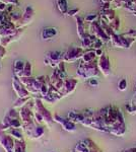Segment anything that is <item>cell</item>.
Here are the masks:
<instances>
[{"instance_id": "cell-34", "label": "cell", "mask_w": 136, "mask_h": 152, "mask_svg": "<svg viewBox=\"0 0 136 152\" xmlns=\"http://www.w3.org/2000/svg\"><path fill=\"white\" fill-rule=\"evenodd\" d=\"M124 37H127V38H131V39H136V29H130L129 31L123 34Z\"/></svg>"}, {"instance_id": "cell-18", "label": "cell", "mask_w": 136, "mask_h": 152, "mask_svg": "<svg viewBox=\"0 0 136 152\" xmlns=\"http://www.w3.org/2000/svg\"><path fill=\"white\" fill-rule=\"evenodd\" d=\"M24 64L26 62L21 60H15L13 64V72H14V76L21 78L23 76V72L24 69Z\"/></svg>"}, {"instance_id": "cell-10", "label": "cell", "mask_w": 136, "mask_h": 152, "mask_svg": "<svg viewBox=\"0 0 136 152\" xmlns=\"http://www.w3.org/2000/svg\"><path fill=\"white\" fill-rule=\"evenodd\" d=\"M53 119H54V122L56 123L60 124L62 126V128L67 132H74L76 130V124L71 122L70 120L68 119H65L63 117H60L59 115L55 114L53 116Z\"/></svg>"}, {"instance_id": "cell-23", "label": "cell", "mask_w": 136, "mask_h": 152, "mask_svg": "<svg viewBox=\"0 0 136 152\" xmlns=\"http://www.w3.org/2000/svg\"><path fill=\"white\" fill-rule=\"evenodd\" d=\"M44 133H45L44 127L41 126V125H37L36 129L34 130L33 134H32V136L29 139H32V140H39V139H41L42 137H43Z\"/></svg>"}, {"instance_id": "cell-36", "label": "cell", "mask_w": 136, "mask_h": 152, "mask_svg": "<svg viewBox=\"0 0 136 152\" xmlns=\"http://www.w3.org/2000/svg\"><path fill=\"white\" fill-rule=\"evenodd\" d=\"M88 84L93 87H98L99 86V81H98L96 78H90V79H88Z\"/></svg>"}, {"instance_id": "cell-1", "label": "cell", "mask_w": 136, "mask_h": 152, "mask_svg": "<svg viewBox=\"0 0 136 152\" xmlns=\"http://www.w3.org/2000/svg\"><path fill=\"white\" fill-rule=\"evenodd\" d=\"M100 70L98 67V62L93 61L90 63L80 62L76 70V75L79 79H90L96 78L100 75Z\"/></svg>"}, {"instance_id": "cell-22", "label": "cell", "mask_w": 136, "mask_h": 152, "mask_svg": "<svg viewBox=\"0 0 136 152\" xmlns=\"http://www.w3.org/2000/svg\"><path fill=\"white\" fill-rule=\"evenodd\" d=\"M32 99V96H28V97H23V99H17L15 102H14V104H13V109L15 110H21L23 109L24 107H26V104L31 102Z\"/></svg>"}, {"instance_id": "cell-12", "label": "cell", "mask_w": 136, "mask_h": 152, "mask_svg": "<svg viewBox=\"0 0 136 152\" xmlns=\"http://www.w3.org/2000/svg\"><path fill=\"white\" fill-rule=\"evenodd\" d=\"M19 80H21V82L24 84V86L26 87V89L29 92V94L39 96V92L35 89V86H34L35 77H33V76H32V77H21Z\"/></svg>"}, {"instance_id": "cell-40", "label": "cell", "mask_w": 136, "mask_h": 152, "mask_svg": "<svg viewBox=\"0 0 136 152\" xmlns=\"http://www.w3.org/2000/svg\"><path fill=\"white\" fill-rule=\"evenodd\" d=\"M51 152H54V151H51Z\"/></svg>"}, {"instance_id": "cell-16", "label": "cell", "mask_w": 136, "mask_h": 152, "mask_svg": "<svg viewBox=\"0 0 136 152\" xmlns=\"http://www.w3.org/2000/svg\"><path fill=\"white\" fill-rule=\"evenodd\" d=\"M58 35V31L55 28H46L41 31V39L43 41H51Z\"/></svg>"}, {"instance_id": "cell-4", "label": "cell", "mask_w": 136, "mask_h": 152, "mask_svg": "<svg viewBox=\"0 0 136 152\" xmlns=\"http://www.w3.org/2000/svg\"><path fill=\"white\" fill-rule=\"evenodd\" d=\"M63 54L64 52H60V51H50L46 54L44 63L45 65L55 69L61 62H63Z\"/></svg>"}, {"instance_id": "cell-27", "label": "cell", "mask_w": 136, "mask_h": 152, "mask_svg": "<svg viewBox=\"0 0 136 152\" xmlns=\"http://www.w3.org/2000/svg\"><path fill=\"white\" fill-rule=\"evenodd\" d=\"M6 116L9 117L12 120H21V117H19V112L17 111V110L13 109V107H11V109L8 110Z\"/></svg>"}, {"instance_id": "cell-32", "label": "cell", "mask_w": 136, "mask_h": 152, "mask_svg": "<svg viewBox=\"0 0 136 152\" xmlns=\"http://www.w3.org/2000/svg\"><path fill=\"white\" fill-rule=\"evenodd\" d=\"M99 18H100V15H98V14H88L87 16L85 18V23H95Z\"/></svg>"}, {"instance_id": "cell-35", "label": "cell", "mask_w": 136, "mask_h": 152, "mask_svg": "<svg viewBox=\"0 0 136 152\" xmlns=\"http://www.w3.org/2000/svg\"><path fill=\"white\" fill-rule=\"evenodd\" d=\"M0 2H3V3H5L6 5H18V0H0Z\"/></svg>"}, {"instance_id": "cell-5", "label": "cell", "mask_w": 136, "mask_h": 152, "mask_svg": "<svg viewBox=\"0 0 136 152\" xmlns=\"http://www.w3.org/2000/svg\"><path fill=\"white\" fill-rule=\"evenodd\" d=\"M18 112H19V117H21V123H23V125L35 121L34 120V102L33 104L29 102L26 107L18 110Z\"/></svg>"}, {"instance_id": "cell-37", "label": "cell", "mask_w": 136, "mask_h": 152, "mask_svg": "<svg viewBox=\"0 0 136 152\" xmlns=\"http://www.w3.org/2000/svg\"><path fill=\"white\" fill-rule=\"evenodd\" d=\"M95 51H96V57L100 58L101 56H103V55H104V52H103L102 49H98V50H95Z\"/></svg>"}, {"instance_id": "cell-29", "label": "cell", "mask_w": 136, "mask_h": 152, "mask_svg": "<svg viewBox=\"0 0 136 152\" xmlns=\"http://www.w3.org/2000/svg\"><path fill=\"white\" fill-rule=\"evenodd\" d=\"M21 77H32V64L31 62H26L24 64V69Z\"/></svg>"}, {"instance_id": "cell-3", "label": "cell", "mask_w": 136, "mask_h": 152, "mask_svg": "<svg viewBox=\"0 0 136 152\" xmlns=\"http://www.w3.org/2000/svg\"><path fill=\"white\" fill-rule=\"evenodd\" d=\"M85 50L82 47H70L63 54V62L73 63L75 61L81 60Z\"/></svg>"}, {"instance_id": "cell-33", "label": "cell", "mask_w": 136, "mask_h": 152, "mask_svg": "<svg viewBox=\"0 0 136 152\" xmlns=\"http://www.w3.org/2000/svg\"><path fill=\"white\" fill-rule=\"evenodd\" d=\"M78 13H79V8H73V9H70V10H68V12H67V14H66V15L69 16V18H76Z\"/></svg>"}, {"instance_id": "cell-24", "label": "cell", "mask_w": 136, "mask_h": 152, "mask_svg": "<svg viewBox=\"0 0 136 152\" xmlns=\"http://www.w3.org/2000/svg\"><path fill=\"white\" fill-rule=\"evenodd\" d=\"M9 135L14 140H24V134L21 129H10L8 130Z\"/></svg>"}, {"instance_id": "cell-8", "label": "cell", "mask_w": 136, "mask_h": 152, "mask_svg": "<svg viewBox=\"0 0 136 152\" xmlns=\"http://www.w3.org/2000/svg\"><path fill=\"white\" fill-rule=\"evenodd\" d=\"M11 85H12V89H13V91L15 92V94L17 95V99H23V97L31 96L29 92L26 89V87H24L23 83L21 82V80H19L18 77L13 76Z\"/></svg>"}, {"instance_id": "cell-2", "label": "cell", "mask_w": 136, "mask_h": 152, "mask_svg": "<svg viewBox=\"0 0 136 152\" xmlns=\"http://www.w3.org/2000/svg\"><path fill=\"white\" fill-rule=\"evenodd\" d=\"M34 110L41 114V116L43 117L44 123L46 124V126H48V127L52 126V124L54 123L53 116H52L51 113L44 107L43 102H42L40 99H38V97H36V99H35V102H34Z\"/></svg>"}, {"instance_id": "cell-14", "label": "cell", "mask_w": 136, "mask_h": 152, "mask_svg": "<svg viewBox=\"0 0 136 152\" xmlns=\"http://www.w3.org/2000/svg\"><path fill=\"white\" fill-rule=\"evenodd\" d=\"M23 35H24V29L23 28L18 29L15 35L10 36V37H6V38H2L1 39V42H0V46H2V47L6 48L7 46L9 45V44L13 43V42L18 41L19 39L21 38V36H23Z\"/></svg>"}, {"instance_id": "cell-19", "label": "cell", "mask_w": 136, "mask_h": 152, "mask_svg": "<svg viewBox=\"0 0 136 152\" xmlns=\"http://www.w3.org/2000/svg\"><path fill=\"white\" fill-rule=\"evenodd\" d=\"M85 115L83 114H80V113H77V112H74V111H71L68 113V116H67V119L70 120L71 122H73V123L77 124L79 123L81 124L82 123V121L85 120Z\"/></svg>"}, {"instance_id": "cell-21", "label": "cell", "mask_w": 136, "mask_h": 152, "mask_svg": "<svg viewBox=\"0 0 136 152\" xmlns=\"http://www.w3.org/2000/svg\"><path fill=\"white\" fill-rule=\"evenodd\" d=\"M56 5L59 12L63 15H66L68 12V2L67 0H56Z\"/></svg>"}, {"instance_id": "cell-20", "label": "cell", "mask_w": 136, "mask_h": 152, "mask_svg": "<svg viewBox=\"0 0 136 152\" xmlns=\"http://www.w3.org/2000/svg\"><path fill=\"white\" fill-rule=\"evenodd\" d=\"M96 51L95 50H86L85 54H83L82 58H81V62L83 63H90L96 61Z\"/></svg>"}, {"instance_id": "cell-38", "label": "cell", "mask_w": 136, "mask_h": 152, "mask_svg": "<svg viewBox=\"0 0 136 152\" xmlns=\"http://www.w3.org/2000/svg\"><path fill=\"white\" fill-rule=\"evenodd\" d=\"M1 39H2V38H1V36H0V42H1Z\"/></svg>"}, {"instance_id": "cell-25", "label": "cell", "mask_w": 136, "mask_h": 152, "mask_svg": "<svg viewBox=\"0 0 136 152\" xmlns=\"http://www.w3.org/2000/svg\"><path fill=\"white\" fill-rule=\"evenodd\" d=\"M55 70L57 71L58 75L60 76V78L65 80L67 78V72H66V69H65V62H61L60 64L57 66V68H55Z\"/></svg>"}, {"instance_id": "cell-15", "label": "cell", "mask_w": 136, "mask_h": 152, "mask_svg": "<svg viewBox=\"0 0 136 152\" xmlns=\"http://www.w3.org/2000/svg\"><path fill=\"white\" fill-rule=\"evenodd\" d=\"M116 18V14L114 9H109V10H101L100 12V20L104 21L107 24H110L114 19Z\"/></svg>"}, {"instance_id": "cell-13", "label": "cell", "mask_w": 136, "mask_h": 152, "mask_svg": "<svg viewBox=\"0 0 136 152\" xmlns=\"http://www.w3.org/2000/svg\"><path fill=\"white\" fill-rule=\"evenodd\" d=\"M34 16H35V10L33 7L32 6L26 7V9H24V11L23 13V20H21V26H23V28L32 23V21H33V19H34Z\"/></svg>"}, {"instance_id": "cell-28", "label": "cell", "mask_w": 136, "mask_h": 152, "mask_svg": "<svg viewBox=\"0 0 136 152\" xmlns=\"http://www.w3.org/2000/svg\"><path fill=\"white\" fill-rule=\"evenodd\" d=\"M74 150H75L76 152H90V150L88 149V147L85 145V143L83 142V140L78 142Z\"/></svg>"}, {"instance_id": "cell-11", "label": "cell", "mask_w": 136, "mask_h": 152, "mask_svg": "<svg viewBox=\"0 0 136 152\" xmlns=\"http://www.w3.org/2000/svg\"><path fill=\"white\" fill-rule=\"evenodd\" d=\"M77 83H78V80L74 79V78H66V79L64 80V88H63V91H62L64 97L68 96V95H70L71 94H73Z\"/></svg>"}, {"instance_id": "cell-30", "label": "cell", "mask_w": 136, "mask_h": 152, "mask_svg": "<svg viewBox=\"0 0 136 152\" xmlns=\"http://www.w3.org/2000/svg\"><path fill=\"white\" fill-rule=\"evenodd\" d=\"M109 26H110L111 29H112L114 33L117 34L118 29H119V28H120V19L118 18H116L112 21V23L109 24Z\"/></svg>"}, {"instance_id": "cell-9", "label": "cell", "mask_w": 136, "mask_h": 152, "mask_svg": "<svg viewBox=\"0 0 136 152\" xmlns=\"http://www.w3.org/2000/svg\"><path fill=\"white\" fill-rule=\"evenodd\" d=\"M98 67L100 72L102 73L104 76H109L111 74V63L110 59L106 54L101 56L98 61Z\"/></svg>"}, {"instance_id": "cell-31", "label": "cell", "mask_w": 136, "mask_h": 152, "mask_svg": "<svg viewBox=\"0 0 136 152\" xmlns=\"http://www.w3.org/2000/svg\"><path fill=\"white\" fill-rule=\"evenodd\" d=\"M127 86H128V83L125 78H122L121 80H119V82H118V89H119L120 91H124V90H126L127 89Z\"/></svg>"}, {"instance_id": "cell-7", "label": "cell", "mask_w": 136, "mask_h": 152, "mask_svg": "<svg viewBox=\"0 0 136 152\" xmlns=\"http://www.w3.org/2000/svg\"><path fill=\"white\" fill-rule=\"evenodd\" d=\"M14 144H15V140L10 135L6 134L5 132L0 131V145L4 149V151L14 152Z\"/></svg>"}, {"instance_id": "cell-39", "label": "cell", "mask_w": 136, "mask_h": 152, "mask_svg": "<svg viewBox=\"0 0 136 152\" xmlns=\"http://www.w3.org/2000/svg\"><path fill=\"white\" fill-rule=\"evenodd\" d=\"M72 152H76V151H75V150H74V151H72Z\"/></svg>"}, {"instance_id": "cell-6", "label": "cell", "mask_w": 136, "mask_h": 152, "mask_svg": "<svg viewBox=\"0 0 136 152\" xmlns=\"http://www.w3.org/2000/svg\"><path fill=\"white\" fill-rule=\"evenodd\" d=\"M88 34L96 37V38L102 41L104 44L108 43V42L110 41V38L105 34V31H103V28H101L100 23H99L98 21L90 23V33Z\"/></svg>"}, {"instance_id": "cell-26", "label": "cell", "mask_w": 136, "mask_h": 152, "mask_svg": "<svg viewBox=\"0 0 136 152\" xmlns=\"http://www.w3.org/2000/svg\"><path fill=\"white\" fill-rule=\"evenodd\" d=\"M18 29L17 28H2L0 31V36L1 38H6V37H10L15 35Z\"/></svg>"}, {"instance_id": "cell-17", "label": "cell", "mask_w": 136, "mask_h": 152, "mask_svg": "<svg viewBox=\"0 0 136 152\" xmlns=\"http://www.w3.org/2000/svg\"><path fill=\"white\" fill-rule=\"evenodd\" d=\"M76 26H77V35L80 40H83V38L86 36V31L85 28V19L80 16H76Z\"/></svg>"}]
</instances>
